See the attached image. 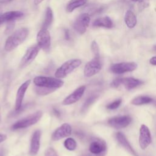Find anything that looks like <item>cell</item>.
Listing matches in <instances>:
<instances>
[{
	"instance_id": "cell-30",
	"label": "cell",
	"mask_w": 156,
	"mask_h": 156,
	"mask_svg": "<svg viewBox=\"0 0 156 156\" xmlns=\"http://www.w3.org/2000/svg\"><path fill=\"white\" fill-rule=\"evenodd\" d=\"M7 23H7V25L5 30V34H9L13 30V29L15 27V21H10Z\"/></svg>"
},
{
	"instance_id": "cell-13",
	"label": "cell",
	"mask_w": 156,
	"mask_h": 156,
	"mask_svg": "<svg viewBox=\"0 0 156 156\" xmlns=\"http://www.w3.org/2000/svg\"><path fill=\"white\" fill-rule=\"evenodd\" d=\"M71 132V126L68 123H64L53 132L51 138L53 141H58L69 136Z\"/></svg>"
},
{
	"instance_id": "cell-14",
	"label": "cell",
	"mask_w": 156,
	"mask_h": 156,
	"mask_svg": "<svg viewBox=\"0 0 156 156\" xmlns=\"http://www.w3.org/2000/svg\"><path fill=\"white\" fill-rule=\"evenodd\" d=\"M85 89L86 87L84 85L79 87V88L76 89L72 93H71L66 98H65L63 101L62 104L65 105H68L76 103L82 97L85 91Z\"/></svg>"
},
{
	"instance_id": "cell-32",
	"label": "cell",
	"mask_w": 156,
	"mask_h": 156,
	"mask_svg": "<svg viewBox=\"0 0 156 156\" xmlns=\"http://www.w3.org/2000/svg\"><path fill=\"white\" fill-rule=\"evenodd\" d=\"M44 156H58V155L52 147H49L45 151Z\"/></svg>"
},
{
	"instance_id": "cell-38",
	"label": "cell",
	"mask_w": 156,
	"mask_h": 156,
	"mask_svg": "<svg viewBox=\"0 0 156 156\" xmlns=\"http://www.w3.org/2000/svg\"><path fill=\"white\" fill-rule=\"evenodd\" d=\"M4 151L1 149L0 150V156H4Z\"/></svg>"
},
{
	"instance_id": "cell-18",
	"label": "cell",
	"mask_w": 156,
	"mask_h": 156,
	"mask_svg": "<svg viewBox=\"0 0 156 156\" xmlns=\"http://www.w3.org/2000/svg\"><path fill=\"white\" fill-rule=\"evenodd\" d=\"M116 138L119 143L130 154H131L133 156H138L137 153L133 149V148L126 138V136L122 132H118L116 133Z\"/></svg>"
},
{
	"instance_id": "cell-26",
	"label": "cell",
	"mask_w": 156,
	"mask_h": 156,
	"mask_svg": "<svg viewBox=\"0 0 156 156\" xmlns=\"http://www.w3.org/2000/svg\"><path fill=\"white\" fill-rule=\"evenodd\" d=\"M98 96L97 95H92L91 96H90L84 102V104H83L82 110H87L94 102V101L97 99Z\"/></svg>"
},
{
	"instance_id": "cell-41",
	"label": "cell",
	"mask_w": 156,
	"mask_h": 156,
	"mask_svg": "<svg viewBox=\"0 0 156 156\" xmlns=\"http://www.w3.org/2000/svg\"><path fill=\"white\" fill-rule=\"evenodd\" d=\"M1 11H2V9H1V7L0 6V16H1V14H2V13H1Z\"/></svg>"
},
{
	"instance_id": "cell-42",
	"label": "cell",
	"mask_w": 156,
	"mask_h": 156,
	"mask_svg": "<svg viewBox=\"0 0 156 156\" xmlns=\"http://www.w3.org/2000/svg\"><path fill=\"white\" fill-rule=\"evenodd\" d=\"M154 49L155 51H156V45H155V46H154Z\"/></svg>"
},
{
	"instance_id": "cell-22",
	"label": "cell",
	"mask_w": 156,
	"mask_h": 156,
	"mask_svg": "<svg viewBox=\"0 0 156 156\" xmlns=\"http://www.w3.org/2000/svg\"><path fill=\"white\" fill-rule=\"evenodd\" d=\"M53 21V12L49 7H48L46 9L45 16L44 19V22L43 23L41 29H48V28L51 26Z\"/></svg>"
},
{
	"instance_id": "cell-8",
	"label": "cell",
	"mask_w": 156,
	"mask_h": 156,
	"mask_svg": "<svg viewBox=\"0 0 156 156\" xmlns=\"http://www.w3.org/2000/svg\"><path fill=\"white\" fill-rule=\"evenodd\" d=\"M137 68V64L135 62H121L115 63L110 66V71L115 74H122L133 71Z\"/></svg>"
},
{
	"instance_id": "cell-24",
	"label": "cell",
	"mask_w": 156,
	"mask_h": 156,
	"mask_svg": "<svg viewBox=\"0 0 156 156\" xmlns=\"http://www.w3.org/2000/svg\"><path fill=\"white\" fill-rule=\"evenodd\" d=\"M152 98L147 96H139L133 98L131 103L135 105H141L143 104H146L151 102L152 101Z\"/></svg>"
},
{
	"instance_id": "cell-12",
	"label": "cell",
	"mask_w": 156,
	"mask_h": 156,
	"mask_svg": "<svg viewBox=\"0 0 156 156\" xmlns=\"http://www.w3.org/2000/svg\"><path fill=\"white\" fill-rule=\"evenodd\" d=\"M31 82L30 80H27L25 81L23 83H22L20 87L18 88L15 98V109L16 111L19 110L22 106L23 101L25 95V93L30 85Z\"/></svg>"
},
{
	"instance_id": "cell-20",
	"label": "cell",
	"mask_w": 156,
	"mask_h": 156,
	"mask_svg": "<svg viewBox=\"0 0 156 156\" xmlns=\"http://www.w3.org/2000/svg\"><path fill=\"white\" fill-rule=\"evenodd\" d=\"M143 82L139 79H135L133 77H124L122 78V84H123L127 90L133 89L140 85Z\"/></svg>"
},
{
	"instance_id": "cell-19",
	"label": "cell",
	"mask_w": 156,
	"mask_h": 156,
	"mask_svg": "<svg viewBox=\"0 0 156 156\" xmlns=\"http://www.w3.org/2000/svg\"><path fill=\"white\" fill-rule=\"evenodd\" d=\"M94 27H102L105 28H112L113 27V22L108 16H104L96 19L93 22Z\"/></svg>"
},
{
	"instance_id": "cell-21",
	"label": "cell",
	"mask_w": 156,
	"mask_h": 156,
	"mask_svg": "<svg viewBox=\"0 0 156 156\" xmlns=\"http://www.w3.org/2000/svg\"><path fill=\"white\" fill-rule=\"evenodd\" d=\"M124 21L129 28H133L136 26L137 23L136 17L132 11L129 10L126 12Z\"/></svg>"
},
{
	"instance_id": "cell-16",
	"label": "cell",
	"mask_w": 156,
	"mask_h": 156,
	"mask_svg": "<svg viewBox=\"0 0 156 156\" xmlns=\"http://www.w3.org/2000/svg\"><path fill=\"white\" fill-rule=\"evenodd\" d=\"M40 138L41 131L40 130H35L30 140L29 154L31 156H35L38 154L40 147Z\"/></svg>"
},
{
	"instance_id": "cell-23",
	"label": "cell",
	"mask_w": 156,
	"mask_h": 156,
	"mask_svg": "<svg viewBox=\"0 0 156 156\" xmlns=\"http://www.w3.org/2000/svg\"><path fill=\"white\" fill-rule=\"evenodd\" d=\"M88 0H71L66 5V10L68 12H72L75 9L84 5Z\"/></svg>"
},
{
	"instance_id": "cell-7",
	"label": "cell",
	"mask_w": 156,
	"mask_h": 156,
	"mask_svg": "<svg viewBox=\"0 0 156 156\" xmlns=\"http://www.w3.org/2000/svg\"><path fill=\"white\" fill-rule=\"evenodd\" d=\"M40 49L38 44H34L29 47L22 57L20 63V66L24 68L29 65L37 56Z\"/></svg>"
},
{
	"instance_id": "cell-2",
	"label": "cell",
	"mask_w": 156,
	"mask_h": 156,
	"mask_svg": "<svg viewBox=\"0 0 156 156\" xmlns=\"http://www.w3.org/2000/svg\"><path fill=\"white\" fill-rule=\"evenodd\" d=\"M35 86L55 90L63 85V81L58 78L45 76H37L34 79Z\"/></svg>"
},
{
	"instance_id": "cell-29",
	"label": "cell",
	"mask_w": 156,
	"mask_h": 156,
	"mask_svg": "<svg viewBox=\"0 0 156 156\" xmlns=\"http://www.w3.org/2000/svg\"><path fill=\"white\" fill-rule=\"evenodd\" d=\"M91 48L93 53L94 54V57H100L99 56V49L98 43L95 41H93L91 45Z\"/></svg>"
},
{
	"instance_id": "cell-1",
	"label": "cell",
	"mask_w": 156,
	"mask_h": 156,
	"mask_svg": "<svg viewBox=\"0 0 156 156\" xmlns=\"http://www.w3.org/2000/svg\"><path fill=\"white\" fill-rule=\"evenodd\" d=\"M29 33V30L25 27H23L16 30L6 40L4 46L5 50L10 52L15 49L24 42L27 37Z\"/></svg>"
},
{
	"instance_id": "cell-9",
	"label": "cell",
	"mask_w": 156,
	"mask_h": 156,
	"mask_svg": "<svg viewBox=\"0 0 156 156\" xmlns=\"http://www.w3.org/2000/svg\"><path fill=\"white\" fill-rule=\"evenodd\" d=\"M38 45L44 51H48L51 46V36L48 29H41L37 34Z\"/></svg>"
},
{
	"instance_id": "cell-25",
	"label": "cell",
	"mask_w": 156,
	"mask_h": 156,
	"mask_svg": "<svg viewBox=\"0 0 156 156\" xmlns=\"http://www.w3.org/2000/svg\"><path fill=\"white\" fill-rule=\"evenodd\" d=\"M64 146L68 151H74L77 147V143L73 138H68L64 141Z\"/></svg>"
},
{
	"instance_id": "cell-11",
	"label": "cell",
	"mask_w": 156,
	"mask_h": 156,
	"mask_svg": "<svg viewBox=\"0 0 156 156\" xmlns=\"http://www.w3.org/2000/svg\"><path fill=\"white\" fill-rule=\"evenodd\" d=\"M131 121L132 119L129 116H118L110 118L108 121V124L113 128L119 129L129 126Z\"/></svg>"
},
{
	"instance_id": "cell-10",
	"label": "cell",
	"mask_w": 156,
	"mask_h": 156,
	"mask_svg": "<svg viewBox=\"0 0 156 156\" xmlns=\"http://www.w3.org/2000/svg\"><path fill=\"white\" fill-rule=\"evenodd\" d=\"M152 141L151 134L149 128L144 124H142L140 129L139 144L142 149H145L151 144Z\"/></svg>"
},
{
	"instance_id": "cell-39",
	"label": "cell",
	"mask_w": 156,
	"mask_h": 156,
	"mask_svg": "<svg viewBox=\"0 0 156 156\" xmlns=\"http://www.w3.org/2000/svg\"><path fill=\"white\" fill-rule=\"evenodd\" d=\"M54 113H55V114H56L57 115H60V113H59V112H58V110H57V109H54Z\"/></svg>"
},
{
	"instance_id": "cell-31",
	"label": "cell",
	"mask_w": 156,
	"mask_h": 156,
	"mask_svg": "<svg viewBox=\"0 0 156 156\" xmlns=\"http://www.w3.org/2000/svg\"><path fill=\"white\" fill-rule=\"evenodd\" d=\"M149 0H142L138 2V9L140 10H142L149 6Z\"/></svg>"
},
{
	"instance_id": "cell-33",
	"label": "cell",
	"mask_w": 156,
	"mask_h": 156,
	"mask_svg": "<svg viewBox=\"0 0 156 156\" xmlns=\"http://www.w3.org/2000/svg\"><path fill=\"white\" fill-rule=\"evenodd\" d=\"M121 84H122V78H116L112 82V83H110V85L112 87L116 88L119 87Z\"/></svg>"
},
{
	"instance_id": "cell-15",
	"label": "cell",
	"mask_w": 156,
	"mask_h": 156,
	"mask_svg": "<svg viewBox=\"0 0 156 156\" xmlns=\"http://www.w3.org/2000/svg\"><path fill=\"white\" fill-rule=\"evenodd\" d=\"M107 147L105 143L101 140H95L93 141L89 147L91 153L98 156H102L105 154Z\"/></svg>"
},
{
	"instance_id": "cell-5",
	"label": "cell",
	"mask_w": 156,
	"mask_h": 156,
	"mask_svg": "<svg viewBox=\"0 0 156 156\" xmlns=\"http://www.w3.org/2000/svg\"><path fill=\"white\" fill-rule=\"evenodd\" d=\"M102 68L100 57H94L85 66L83 74L85 77H90L98 73Z\"/></svg>"
},
{
	"instance_id": "cell-36",
	"label": "cell",
	"mask_w": 156,
	"mask_h": 156,
	"mask_svg": "<svg viewBox=\"0 0 156 156\" xmlns=\"http://www.w3.org/2000/svg\"><path fill=\"white\" fill-rule=\"evenodd\" d=\"M65 38L66 40H69L70 38V35L69 33V30L68 29L65 30Z\"/></svg>"
},
{
	"instance_id": "cell-28",
	"label": "cell",
	"mask_w": 156,
	"mask_h": 156,
	"mask_svg": "<svg viewBox=\"0 0 156 156\" xmlns=\"http://www.w3.org/2000/svg\"><path fill=\"white\" fill-rule=\"evenodd\" d=\"M121 102H122V100L121 99H116L115 101L112 102V103L108 104L107 105V108L109 110H115V109L117 108L118 107H119V106L121 105Z\"/></svg>"
},
{
	"instance_id": "cell-3",
	"label": "cell",
	"mask_w": 156,
	"mask_h": 156,
	"mask_svg": "<svg viewBox=\"0 0 156 156\" xmlns=\"http://www.w3.org/2000/svg\"><path fill=\"white\" fill-rule=\"evenodd\" d=\"M82 63L80 59L74 58L69 60L63 63L55 71V77L58 79L66 77L75 69L78 68Z\"/></svg>"
},
{
	"instance_id": "cell-4",
	"label": "cell",
	"mask_w": 156,
	"mask_h": 156,
	"mask_svg": "<svg viewBox=\"0 0 156 156\" xmlns=\"http://www.w3.org/2000/svg\"><path fill=\"white\" fill-rule=\"evenodd\" d=\"M43 113L41 111L35 112L34 113L15 122L12 126V129L17 130L30 127L37 123L40 119Z\"/></svg>"
},
{
	"instance_id": "cell-6",
	"label": "cell",
	"mask_w": 156,
	"mask_h": 156,
	"mask_svg": "<svg viewBox=\"0 0 156 156\" xmlns=\"http://www.w3.org/2000/svg\"><path fill=\"white\" fill-rule=\"evenodd\" d=\"M90 21V17L89 14L87 13H82L74 21L73 23L74 29L79 34H84L87 27L89 26Z\"/></svg>"
},
{
	"instance_id": "cell-37",
	"label": "cell",
	"mask_w": 156,
	"mask_h": 156,
	"mask_svg": "<svg viewBox=\"0 0 156 156\" xmlns=\"http://www.w3.org/2000/svg\"><path fill=\"white\" fill-rule=\"evenodd\" d=\"M44 0H34V3L35 5H38L39 4H40Z\"/></svg>"
},
{
	"instance_id": "cell-34",
	"label": "cell",
	"mask_w": 156,
	"mask_h": 156,
	"mask_svg": "<svg viewBox=\"0 0 156 156\" xmlns=\"http://www.w3.org/2000/svg\"><path fill=\"white\" fill-rule=\"evenodd\" d=\"M7 136L6 135L0 133V143L4 141L7 139Z\"/></svg>"
},
{
	"instance_id": "cell-40",
	"label": "cell",
	"mask_w": 156,
	"mask_h": 156,
	"mask_svg": "<svg viewBox=\"0 0 156 156\" xmlns=\"http://www.w3.org/2000/svg\"><path fill=\"white\" fill-rule=\"evenodd\" d=\"M131 1H132L133 2H141L142 0H131Z\"/></svg>"
},
{
	"instance_id": "cell-17",
	"label": "cell",
	"mask_w": 156,
	"mask_h": 156,
	"mask_svg": "<svg viewBox=\"0 0 156 156\" xmlns=\"http://www.w3.org/2000/svg\"><path fill=\"white\" fill-rule=\"evenodd\" d=\"M23 16V13L21 11H9L2 13L0 16V25L5 22L15 21L21 18Z\"/></svg>"
},
{
	"instance_id": "cell-35",
	"label": "cell",
	"mask_w": 156,
	"mask_h": 156,
	"mask_svg": "<svg viewBox=\"0 0 156 156\" xmlns=\"http://www.w3.org/2000/svg\"><path fill=\"white\" fill-rule=\"evenodd\" d=\"M149 63L152 65L156 66V56L152 57L150 60H149Z\"/></svg>"
},
{
	"instance_id": "cell-27",
	"label": "cell",
	"mask_w": 156,
	"mask_h": 156,
	"mask_svg": "<svg viewBox=\"0 0 156 156\" xmlns=\"http://www.w3.org/2000/svg\"><path fill=\"white\" fill-rule=\"evenodd\" d=\"M35 90L36 93L40 95H47L55 90L53 89H49V88H46L44 87H40L37 86H36V88Z\"/></svg>"
}]
</instances>
